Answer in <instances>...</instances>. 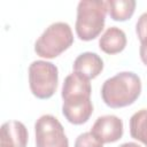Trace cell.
I'll return each mask as SVG.
<instances>
[{
	"label": "cell",
	"instance_id": "obj_1",
	"mask_svg": "<svg viewBox=\"0 0 147 147\" xmlns=\"http://www.w3.org/2000/svg\"><path fill=\"white\" fill-rule=\"evenodd\" d=\"M141 93V80L132 71H122L105 80L101 87L103 102L110 108L132 105Z\"/></svg>",
	"mask_w": 147,
	"mask_h": 147
},
{
	"label": "cell",
	"instance_id": "obj_2",
	"mask_svg": "<svg viewBox=\"0 0 147 147\" xmlns=\"http://www.w3.org/2000/svg\"><path fill=\"white\" fill-rule=\"evenodd\" d=\"M107 14L106 1L82 0L77 6L76 33L80 40L90 41L95 39L103 30Z\"/></svg>",
	"mask_w": 147,
	"mask_h": 147
},
{
	"label": "cell",
	"instance_id": "obj_3",
	"mask_svg": "<svg viewBox=\"0 0 147 147\" xmlns=\"http://www.w3.org/2000/svg\"><path fill=\"white\" fill-rule=\"evenodd\" d=\"M74 42L71 28L65 22L51 24L34 44V52L40 57L54 59L68 49Z\"/></svg>",
	"mask_w": 147,
	"mask_h": 147
},
{
	"label": "cell",
	"instance_id": "obj_4",
	"mask_svg": "<svg viewBox=\"0 0 147 147\" xmlns=\"http://www.w3.org/2000/svg\"><path fill=\"white\" fill-rule=\"evenodd\" d=\"M59 70L52 62L38 60L29 67V85L32 94L38 99H49L56 91Z\"/></svg>",
	"mask_w": 147,
	"mask_h": 147
},
{
	"label": "cell",
	"instance_id": "obj_5",
	"mask_svg": "<svg viewBox=\"0 0 147 147\" xmlns=\"http://www.w3.org/2000/svg\"><path fill=\"white\" fill-rule=\"evenodd\" d=\"M36 147H69L60 121L53 115L40 116L34 124Z\"/></svg>",
	"mask_w": 147,
	"mask_h": 147
},
{
	"label": "cell",
	"instance_id": "obj_6",
	"mask_svg": "<svg viewBox=\"0 0 147 147\" xmlns=\"http://www.w3.org/2000/svg\"><path fill=\"white\" fill-rule=\"evenodd\" d=\"M91 132L103 144L115 142L123 136V122L115 115H105L96 118Z\"/></svg>",
	"mask_w": 147,
	"mask_h": 147
},
{
	"label": "cell",
	"instance_id": "obj_7",
	"mask_svg": "<svg viewBox=\"0 0 147 147\" xmlns=\"http://www.w3.org/2000/svg\"><path fill=\"white\" fill-rule=\"evenodd\" d=\"M28 130L22 122L9 121L1 125L0 147H26Z\"/></svg>",
	"mask_w": 147,
	"mask_h": 147
},
{
	"label": "cell",
	"instance_id": "obj_8",
	"mask_svg": "<svg viewBox=\"0 0 147 147\" xmlns=\"http://www.w3.org/2000/svg\"><path fill=\"white\" fill-rule=\"evenodd\" d=\"M103 69V61L96 54L92 52H84L79 54L74 61V72L90 79L98 77Z\"/></svg>",
	"mask_w": 147,
	"mask_h": 147
},
{
	"label": "cell",
	"instance_id": "obj_9",
	"mask_svg": "<svg viewBox=\"0 0 147 147\" xmlns=\"http://www.w3.org/2000/svg\"><path fill=\"white\" fill-rule=\"evenodd\" d=\"M92 88L87 78L80 76L77 72H72L64 78L62 86V99L76 98V96H91Z\"/></svg>",
	"mask_w": 147,
	"mask_h": 147
},
{
	"label": "cell",
	"instance_id": "obj_10",
	"mask_svg": "<svg viewBox=\"0 0 147 147\" xmlns=\"http://www.w3.org/2000/svg\"><path fill=\"white\" fill-rule=\"evenodd\" d=\"M125 46H126L125 32L117 26L108 28L99 39L100 49L110 55L122 52L125 48Z\"/></svg>",
	"mask_w": 147,
	"mask_h": 147
},
{
	"label": "cell",
	"instance_id": "obj_11",
	"mask_svg": "<svg viewBox=\"0 0 147 147\" xmlns=\"http://www.w3.org/2000/svg\"><path fill=\"white\" fill-rule=\"evenodd\" d=\"M93 113V103L91 100L80 103H63L62 114L68 122L75 125L83 124L88 121Z\"/></svg>",
	"mask_w": 147,
	"mask_h": 147
},
{
	"label": "cell",
	"instance_id": "obj_12",
	"mask_svg": "<svg viewBox=\"0 0 147 147\" xmlns=\"http://www.w3.org/2000/svg\"><path fill=\"white\" fill-rule=\"evenodd\" d=\"M106 5L109 16L114 21L123 22L133 15L137 3L134 0H108Z\"/></svg>",
	"mask_w": 147,
	"mask_h": 147
},
{
	"label": "cell",
	"instance_id": "obj_13",
	"mask_svg": "<svg viewBox=\"0 0 147 147\" xmlns=\"http://www.w3.org/2000/svg\"><path fill=\"white\" fill-rule=\"evenodd\" d=\"M130 134L147 147V109H140L131 116Z\"/></svg>",
	"mask_w": 147,
	"mask_h": 147
},
{
	"label": "cell",
	"instance_id": "obj_14",
	"mask_svg": "<svg viewBox=\"0 0 147 147\" xmlns=\"http://www.w3.org/2000/svg\"><path fill=\"white\" fill-rule=\"evenodd\" d=\"M75 147H103V142L90 131L80 133L76 138Z\"/></svg>",
	"mask_w": 147,
	"mask_h": 147
},
{
	"label": "cell",
	"instance_id": "obj_15",
	"mask_svg": "<svg viewBox=\"0 0 147 147\" xmlns=\"http://www.w3.org/2000/svg\"><path fill=\"white\" fill-rule=\"evenodd\" d=\"M136 32L138 34V38L140 42L147 40V13H144L138 18L137 25H136Z\"/></svg>",
	"mask_w": 147,
	"mask_h": 147
},
{
	"label": "cell",
	"instance_id": "obj_16",
	"mask_svg": "<svg viewBox=\"0 0 147 147\" xmlns=\"http://www.w3.org/2000/svg\"><path fill=\"white\" fill-rule=\"evenodd\" d=\"M140 49H139V54H140V59L144 62L145 65H147V40L140 42Z\"/></svg>",
	"mask_w": 147,
	"mask_h": 147
},
{
	"label": "cell",
	"instance_id": "obj_17",
	"mask_svg": "<svg viewBox=\"0 0 147 147\" xmlns=\"http://www.w3.org/2000/svg\"><path fill=\"white\" fill-rule=\"evenodd\" d=\"M118 147H141V146L138 145V144H136V142H125V144H122Z\"/></svg>",
	"mask_w": 147,
	"mask_h": 147
}]
</instances>
